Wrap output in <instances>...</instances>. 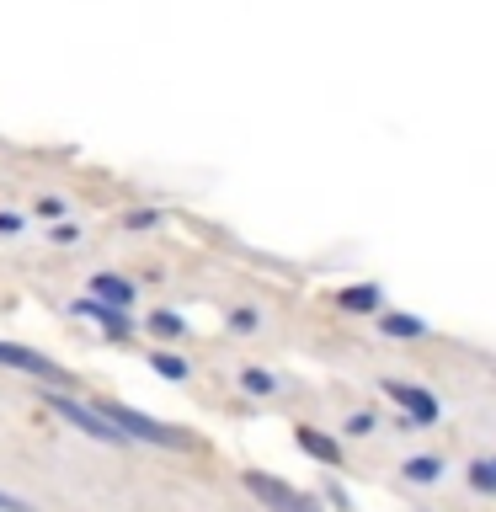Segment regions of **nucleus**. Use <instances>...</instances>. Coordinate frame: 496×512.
<instances>
[{"label":"nucleus","instance_id":"nucleus-19","mask_svg":"<svg viewBox=\"0 0 496 512\" xmlns=\"http://www.w3.org/2000/svg\"><path fill=\"white\" fill-rule=\"evenodd\" d=\"M0 230H22V214H0Z\"/></svg>","mask_w":496,"mask_h":512},{"label":"nucleus","instance_id":"nucleus-8","mask_svg":"<svg viewBox=\"0 0 496 512\" xmlns=\"http://www.w3.org/2000/svg\"><path fill=\"white\" fill-rule=\"evenodd\" d=\"M438 475H443L438 459H411V464H406V480H422V486H432Z\"/></svg>","mask_w":496,"mask_h":512},{"label":"nucleus","instance_id":"nucleus-16","mask_svg":"<svg viewBox=\"0 0 496 512\" xmlns=\"http://www.w3.org/2000/svg\"><path fill=\"white\" fill-rule=\"evenodd\" d=\"M347 432H358V438H363V432H374V416H368V411H358V416L347 422Z\"/></svg>","mask_w":496,"mask_h":512},{"label":"nucleus","instance_id":"nucleus-4","mask_svg":"<svg viewBox=\"0 0 496 512\" xmlns=\"http://www.w3.org/2000/svg\"><path fill=\"white\" fill-rule=\"evenodd\" d=\"M0 363H6V368H22V374H38V379H59V384H64V368H59L54 358H43V352H32V347L0 342Z\"/></svg>","mask_w":496,"mask_h":512},{"label":"nucleus","instance_id":"nucleus-2","mask_svg":"<svg viewBox=\"0 0 496 512\" xmlns=\"http://www.w3.org/2000/svg\"><path fill=\"white\" fill-rule=\"evenodd\" d=\"M43 395H48V406H54V411L64 416V422H75L80 432H86V438H102V443H128V438H123V432H118V427L107 422L102 411L80 406V400H70V395H59V390H43Z\"/></svg>","mask_w":496,"mask_h":512},{"label":"nucleus","instance_id":"nucleus-10","mask_svg":"<svg viewBox=\"0 0 496 512\" xmlns=\"http://www.w3.org/2000/svg\"><path fill=\"white\" fill-rule=\"evenodd\" d=\"M240 384H246L251 395H272V390H278V379L262 374V368H246V374H240Z\"/></svg>","mask_w":496,"mask_h":512},{"label":"nucleus","instance_id":"nucleus-15","mask_svg":"<svg viewBox=\"0 0 496 512\" xmlns=\"http://www.w3.org/2000/svg\"><path fill=\"white\" fill-rule=\"evenodd\" d=\"M155 331L160 336H182V320H176V315H155Z\"/></svg>","mask_w":496,"mask_h":512},{"label":"nucleus","instance_id":"nucleus-12","mask_svg":"<svg viewBox=\"0 0 496 512\" xmlns=\"http://www.w3.org/2000/svg\"><path fill=\"white\" fill-rule=\"evenodd\" d=\"M80 310L96 315V320H107L112 331H123V310H107V304H96V299H80Z\"/></svg>","mask_w":496,"mask_h":512},{"label":"nucleus","instance_id":"nucleus-11","mask_svg":"<svg viewBox=\"0 0 496 512\" xmlns=\"http://www.w3.org/2000/svg\"><path fill=\"white\" fill-rule=\"evenodd\" d=\"M299 443L310 448V454H320V459H336V443L320 438V432H310V427H299Z\"/></svg>","mask_w":496,"mask_h":512},{"label":"nucleus","instance_id":"nucleus-18","mask_svg":"<svg viewBox=\"0 0 496 512\" xmlns=\"http://www.w3.org/2000/svg\"><path fill=\"white\" fill-rule=\"evenodd\" d=\"M144 224H155V214L150 208H134V214H128V230H144Z\"/></svg>","mask_w":496,"mask_h":512},{"label":"nucleus","instance_id":"nucleus-5","mask_svg":"<svg viewBox=\"0 0 496 512\" xmlns=\"http://www.w3.org/2000/svg\"><path fill=\"white\" fill-rule=\"evenodd\" d=\"M384 390H390L400 406L416 416V422H438V400H432L427 390H411V384H384Z\"/></svg>","mask_w":496,"mask_h":512},{"label":"nucleus","instance_id":"nucleus-14","mask_svg":"<svg viewBox=\"0 0 496 512\" xmlns=\"http://www.w3.org/2000/svg\"><path fill=\"white\" fill-rule=\"evenodd\" d=\"M475 486L480 491H496V464H475Z\"/></svg>","mask_w":496,"mask_h":512},{"label":"nucleus","instance_id":"nucleus-6","mask_svg":"<svg viewBox=\"0 0 496 512\" xmlns=\"http://www.w3.org/2000/svg\"><path fill=\"white\" fill-rule=\"evenodd\" d=\"M91 299H96V304L107 299V310H128V304H134V283H123V278H112V272H102V278L91 283Z\"/></svg>","mask_w":496,"mask_h":512},{"label":"nucleus","instance_id":"nucleus-3","mask_svg":"<svg viewBox=\"0 0 496 512\" xmlns=\"http://www.w3.org/2000/svg\"><path fill=\"white\" fill-rule=\"evenodd\" d=\"M246 491H251V496H262L272 512H315V502H310L304 491L283 486V480H272V475H262V470H246Z\"/></svg>","mask_w":496,"mask_h":512},{"label":"nucleus","instance_id":"nucleus-7","mask_svg":"<svg viewBox=\"0 0 496 512\" xmlns=\"http://www.w3.org/2000/svg\"><path fill=\"white\" fill-rule=\"evenodd\" d=\"M384 331H390V336H422L427 326L416 315H384Z\"/></svg>","mask_w":496,"mask_h":512},{"label":"nucleus","instance_id":"nucleus-17","mask_svg":"<svg viewBox=\"0 0 496 512\" xmlns=\"http://www.w3.org/2000/svg\"><path fill=\"white\" fill-rule=\"evenodd\" d=\"M0 512H32L22 496H11V491H0Z\"/></svg>","mask_w":496,"mask_h":512},{"label":"nucleus","instance_id":"nucleus-13","mask_svg":"<svg viewBox=\"0 0 496 512\" xmlns=\"http://www.w3.org/2000/svg\"><path fill=\"white\" fill-rule=\"evenodd\" d=\"M155 368H160L166 379H187V363H182V358H155Z\"/></svg>","mask_w":496,"mask_h":512},{"label":"nucleus","instance_id":"nucleus-1","mask_svg":"<svg viewBox=\"0 0 496 512\" xmlns=\"http://www.w3.org/2000/svg\"><path fill=\"white\" fill-rule=\"evenodd\" d=\"M102 416L123 432V438H144V443H160V448H182V443H187V432L155 422V416H144V411H134V406H102Z\"/></svg>","mask_w":496,"mask_h":512},{"label":"nucleus","instance_id":"nucleus-9","mask_svg":"<svg viewBox=\"0 0 496 512\" xmlns=\"http://www.w3.org/2000/svg\"><path fill=\"white\" fill-rule=\"evenodd\" d=\"M379 304V288H347L342 294V310H374Z\"/></svg>","mask_w":496,"mask_h":512}]
</instances>
